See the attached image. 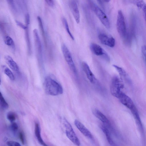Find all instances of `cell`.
Instances as JSON below:
<instances>
[{
	"label": "cell",
	"instance_id": "6da1fadb",
	"mask_svg": "<svg viewBox=\"0 0 146 146\" xmlns=\"http://www.w3.org/2000/svg\"><path fill=\"white\" fill-rule=\"evenodd\" d=\"M46 93L51 96H57L62 94L63 90L62 86L54 79L48 76L45 79L44 83Z\"/></svg>",
	"mask_w": 146,
	"mask_h": 146
},
{
	"label": "cell",
	"instance_id": "7a4b0ae2",
	"mask_svg": "<svg viewBox=\"0 0 146 146\" xmlns=\"http://www.w3.org/2000/svg\"><path fill=\"white\" fill-rule=\"evenodd\" d=\"M116 28L120 37L123 39L127 38L128 36L125 18L121 10L118 11L116 21Z\"/></svg>",
	"mask_w": 146,
	"mask_h": 146
},
{
	"label": "cell",
	"instance_id": "3957f363",
	"mask_svg": "<svg viewBox=\"0 0 146 146\" xmlns=\"http://www.w3.org/2000/svg\"><path fill=\"white\" fill-rule=\"evenodd\" d=\"M123 87L122 82L118 77L115 76L112 78L110 86V92L112 96L118 98Z\"/></svg>",
	"mask_w": 146,
	"mask_h": 146
},
{
	"label": "cell",
	"instance_id": "277c9868",
	"mask_svg": "<svg viewBox=\"0 0 146 146\" xmlns=\"http://www.w3.org/2000/svg\"><path fill=\"white\" fill-rule=\"evenodd\" d=\"M63 123L66 129V134L67 137L75 145H80V143L78 138L71 125L65 118L63 119Z\"/></svg>",
	"mask_w": 146,
	"mask_h": 146
},
{
	"label": "cell",
	"instance_id": "5b68a950",
	"mask_svg": "<svg viewBox=\"0 0 146 146\" xmlns=\"http://www.w3.org/2000/svg\"><path fill=\"white\" fill-rule=\"evenodd\" d=\"M92 9L97 17L104 27L107 29L110 28L109 20L106 15L102 10L97 5L92 4Z\"/></svg>",
	"mask_w": 146,
	"mask_h": 146
},
{
	"label": "cell",
	"instance_id": "8992f818",
	"mask_svg": "<svg viewBox=\"0 0 146 146\" xmlns=\"http://www.w3.org/2000/svg\"><path fill=\"white\" fill-rule=\"evenodd\" d=\"M61 49L64 58L70 69L73 72L76 74V67L69 49L64 44L62 45Z\"/></svg>",
	"mask_w": 146,
	"mask_h": 146
},
{
	"label": "cell",
	"instance_id": "52a82bcc",
	"mask_svg": "<svg viewBox=\"0 0 146 146\" xmlns=\"http://www.w3.org/2000/svg\"><path fill=\"white\" fill-rule=\"evenodd\" d=\"M33 33L36 49L39 59L38 60L39 62H41L42 61V46L37 29H34L33 31Z\"/></svg>",
	"mask_w": 146,
	"mask_h": 146
},
{
	"label": "cell",
	"instance_id": "ba28073f",
	"mask_svg": "<svg viewBox=\"0 0 146 146\" xmlns=\"http://www.w3.org/2000/svg\"><path fill=\"white\" fill-rule=\"evenodd\" d=\"M98 37L102 43L110 47H113L115 44V39L111 36L105 34H100Z\"/></svg>",
	"mask_w": 146,
	"mask_h": 146
},
{
	"label": "cell",
	"instance_id": "9c48e42d",
	"mask_svg": "<svg viewBox=\"0 0 146 146\" xmlns=\"http://www.w3.org/2000/svg\"><path fill=\"white\" fill-rule=\"evenodd\" d=\"M118 99L123 105L129 108L131 111L135 108L131 99L123 92L120 94Z\"/></svg>",
	"mask_w": 146,
	"mask_h": 146
},
{
	"label": "cell",
	"instance_id": "30bf717a",
	"mask_svg": "<svg viewBox=\"0 0 146 146\" xmlns=\"http://www.w3.org/2000/svg\"><path fill=\"white\" fill-rule=\"evenodd\" d=\"M74 123L78 129L84 136L91 140L94 139L93 137L91 132L81 122L76 119Z\"/></svg>",
	"mask_w": 146,
	"mask_h": 146
},
{
	"label": "cell",
	"instance_id": "8fae6325",
	"mask_svg": "<svg viewBox=\"0 0 146 146\" xmlns=\"http://www.w3.org/2000/svg\"><path fill=\"white\" fill-rule=\"evenodd\" d=\"M82 67L83 71L90 82L92 84L95 83L96 81V78L88 64L85 62H83Z\"/></svg>",
	"mask_w": 146,
	"mask_h": 146
},
{
	"label": "cell",
	"instance_id": "7c38bea8",
	"mask_svg": "<svg viewBox=\"0 0 146 146\" xmlns=\"http://www.w3.org/2000/svg\"><path fill=\"white\" fill-rule=\"evenodd\" d=\"M70 7L76 22L79 23L80 22V15L77 4L75 1L72 0L70 2Z\"/></svg>",
	"mask_w": 146,
	"mask_h": 146
},
{
	"label": "cell",
	"instance_id": "4fadbf2b",
	"mask_svg": "<svg viewBox=\"0 0 146 146\" xmlns=\"http://www.w3.org/2000/svg\"><path fill=\"white\" fill-rule=\"evenodd\" d=\"M92 52L97 56H104L108 58V54L102 47L98 44L95 43H92L90 46Z\"/></svg>",
	"mask_w": 146,
	"mask_h": 146
},
{
	"label": "cell",
	"instance_id": "5bb4252c",
	"mask_svg": "<svg viewBox=\"0 0 146 146\" xmlns=\"http://www.w3.org/2000/svg\"><path fill=\"white\" fill-rule=\"evenodd\" d=\"M5 61L9 67L17 73H19V67L12 58L9 55H7L5 56Z\"/></svg>",
	"mask_w": 146,
	"mask_h": 146
},
{
	"label": "cell",
	"instance_id": "9a60e30c",
	"mask_svg": "<svg viewBox=\"0 0 146 146\" xmlns=\"http://www.w3.org/2000/svg\"><path fill=\"white\" fill-rule=\"evenodd\" d=\"M93 114L98 119L104 123L109 124L110 121L108 118L102 113L98 109H95L93 110Z\"/></svg>",
	"mask_w": 146,
	"mask_h": 146
},
{
	"label": "cell",
	"instance_id": "2e32d148",
	"mask_svg": "<svg viewBox=\"0 0 146 146\" xmlns=\"http://www.w3.org/2000/svg\"><path fill=\"white\" fill-rule=\"evenodd\" d=\"M35 135L40 144L44 146H47L43 140L40 133V129L39 124L36 123L35 125Z\"/></svg>",
	"mask_w": 146,
	"mask_h": 146
},
{
	"label": "cell",
	"instance_id": "e0dca14e",
	"mask_svg": "<svg viewBox=\"0 0 146 146\" xmlns=\"http://www.w3.org/2000/svg\"><path fill=\"white\" fill-rule=\"evenodd\" d=\"M101 128L102 131L105 134L107 140L109 143L111 145H115L111 137L110 132L108 128L105 125L103 124L101 126Z\"/></svg>",
	"mask_w": 146,
	"mask_h": 146
},
{
	"label": "cell",
	"instance_id": "ac0fdd59",
	"mask_svg": "<svg viewBox=\"0 0 146 146\" xmlns=\"http://www.w3.org/2000/svg\"><path fill=\"white\" fill-rule=\"evenodd\" d=\"M131 111L135 119L137 125L141 130L143 129V126L141 122L136 108L131 110Z\"/></svg>",
	"mask_w": 146,
	"mask_h": 146
},
{
	"label": "cell",
	"instance_id": "d6986e66",
	"mask_svg": "<svg viewBox=\"0 0 146 146\" xmlns=\"http://www.w3.org/2000/svg\"><path fill=\"white\" fill-rule=\"evenodd\" d=\"M3 70L4 73L9 77L10 80L12 81L15 80V76L13 72L9 68L5 66H3Z\"/></svg>",
	"mask_w": 146,
	"mask_h": 146
},
{
	"label": "cell",
	"instance_id": "ffe728a7",
	"mask_svg": "<svg viewBox=\"0 0 146 146\" xmlns=\"http://www.w3.org/2000/svg\"><path fill=\"white\" fill-rule=\"evenodd\" d=\"M4 41L7 45L15 49V46L14 42L12 38L9 36H6L4 38Z\"/></svg>",
	"mask_w": 146,
	"mask_h": 146
},
{
	"label": "cell",
	"instance_id": "44dd1931",
	"mask_svg": "<svg viewBox=\"0 0 146 146\" xmlns=\"http://www.w3.org/2000/svg\"><path fill=\"white\" fill-rule=\"evenodd\" d=\"M0 94L1 106L2 109L4 110L7 109L9 107L8 104L4 99L1 92Z\"/></svg>",
	"mask_w": 146,
	"mask_h": 146
},
{
	"label": "cell",
	"instance_id": "7402d4cb",
	"mask_svg": "<svg viewBox=\"0 0 146 146\" xmlns=\"http://www.w3.org/2000/svg\"><path fill=\"white\" fill-rule=\"evenodd\" d=\"M113 66L116 69L121 76L123 77L126 76L127 74L126 72L122 68L115 65H113Z\"/></svg>",
	"mask_w": 146,
	"mask_h": 146
},
{
	"label": "cell",
	"instance_id": "603a6c76",
	"mask_svg": "<svg viewBox=\"0 0 146 146\" xmlns=\"http://www.w3.org/2000/svg\"><path fill=\"white\" fill-rule=\"evenodd\" d=\"M62 21L67 32L70 36L71 38L74 40V37L70 31L67 20L65 18H63L62 19Z\"/></svg>",
	"mask_w": 146,
	"mask_h": 146
},
{
	"label": "cell",
	"instance_id": "cb8c5ba5",
	"mask_svg": "<svg viewBox=\"0 0 146 146\" xmlns=\"http://www.w3.org/2000/svg\"><path fill=\"white\" fill-rule=\"evenodd\" d=\"M18 6L21 10L24 11L27 8L26 0H17Z\"/></svg>",
	"mask_w": 146,
	"mask_h": 146
},
{
	"label": "cell",
	"instance_id": "d4e9b609",
	"mask_svg": "<svg viewBox=\"0 0 146 146\" xmlns=\"http://www.w3.org/2000/svg\"><path fill=\"white\" fill-rule=\"evenodd\" d=\"M7 118L10 122L12 123L16 119V115L14 113L10 111L7 113Z\"/></svg>",
	"mask_w": 146,
	"mask_h": 146
},
{
	"label": "cell",
	"instance_id": "484cf974",
	"mask_svg": "<svg viewBox=\"0 0 146 146\" xmlns=\"http://www.w3.org/2000/svg\"><path fill=\"white\" fill-rule=\"evenodd\" d=\"M37 19L40 29L42 33L44 35V32L42 19L39 16L37 17Z\"/></svg>",
	"mask_w": 146,
	"mask_h": 146
},
{
	"label": "cell",
	"instance_id": "4316f807",
	"mask_svg": "<svg viewBox=\"0 0 146 146\" xmlns=\"http://www.w3.org/2000/svg\"><path fill=\"white\" fill-rule=\"evenodd\" d=\"M15 22L17 25L25 30L27 27H29V24H26V25H25L19 21H16Z\"/></svg>",
	"mask_w": 146,
	"mask_h": 146
},
{
	"label": "cell",
	"instance_id": "83f0119b",
	"mask_svg": "<svg viewBox=\"0 0 146 146\" xmlns=\"http://www.w3.org/2000/svg\"><path fill=\"white\" fill-rule=\"evenodd\" d=\"M10 128L11 130L14 132L16 131L18 128L17 124L15 122H12Z\"/></svg>",
	"mask_w": 146,
	"mask_h": 146
},
{
	"label": "cell",
	"instance_id": "f1b7e54d",
	"mask_svg": "<svg viewBox=\"0 0 146 146\" xmlns=\"http://www.w3.org/2000/svg\"><path fill=\"white\" fill-rule=\"evenodd\" d=\"M7 145L10 146H20L21 145L19 143L15 141H9L7 142Z\"/></svg>",
	"mask_w": 146,
	"mask_h": 146
},
{
	"label": "cell",
	"instance_id": "f546056e",
	"mask_svg": "<svg viewBox=\"0 0 146 146\" xmlns=\"http://www.w3.org/2000/svg\"><path fill=\"white\" fill-rule=\"evenodd\" d=\"M141 52L146 64V46L143 45L141 47Z\"/></svg>",
	"mask_w": 146,
	"mask_h": 146
},
{
	"label": "cell",
	"instance_id": "4dcf8cb0",
	"mask_svg": "<svg viewBox=\"0 0 146 146\" xmlns=\"http://www.w3.org/2000/svg\"><path fill=\"white\" fill-rule=\"evenodd\" d=\"M19 137L22 143L23 144H24L25 143V139L24 134L23 132H20L19 133Z\"/></svg>",
	"mask_w": 146,
	"mask_h": 146
},
{
	"label": "cell",
	"instance_id": "1f68e13d",
	"mask_svg": "<svg viewBox=\"0 0 146 146\" xmlns=\"http://www.w3.org/2000/svg\"><path fill=\"white\" fill-rule=\"evenodd\" d=\"M8 4L13 9H15V6L13 0H6Z\"/></svg>",
	"mask_w": 146,
	"mask_h": 146
},
{
	"label": "cell",
	"instance_id": "d6a6232c",
	"mask_svg": "<svg viewBox=\"0 0 146 146\" xmlns=\"http://www.w3.org/2000/svg\"><path fill=\"white\" fill-rule=\"evenodd\" d=\"M47 4L50 6L53 7L54 5L53 0H44Z\"/></svg>",
	"mask_w": 146,
	"mask_h": 146
},
{
	"label": "cell",
	"instance_id": "836d02e7",
	"mask_svg": "<svg viewBox=\"0 0 146 146\" xmlns=\"http://www.w3.org/2000/svg\"><path fill=\"white\" fill-rule=\"evenodd\" d=\"M143 12L144 17L145 21L146 22V5L142 9Z\"/></svg>",
	"mask_w": 146,
	"mask_h": 146
},
{
	"label": "cell",
	"instance_id": "e575fe53",
	"mask_svg": "<svg viewBox=\"0 0 146 146\" xmlns=\"http://www.w3.org/2000/svg\"><path fill=\"white\" fill-rule=\"evenodd\" d=\"M98 3L102 7H104V2L102 0H97Z\"/></svg>",
	"mask_w": 146,
	"mask_h": 146
},
{
	"label": "cell",
	"instance_id": "d590c367",
	"mask_svg": "<svg viewBox=\"0 0 146 146\" xmlns=\"http://www.w3.org/2000/svg\"><path fill=\"white\" fill-rule=\"evenodd\" d=\"M104 3H108L111 0H102Z\"/></svg>",
	"mask_w": 146,
	"mask_h": 146
}]
</instances>
